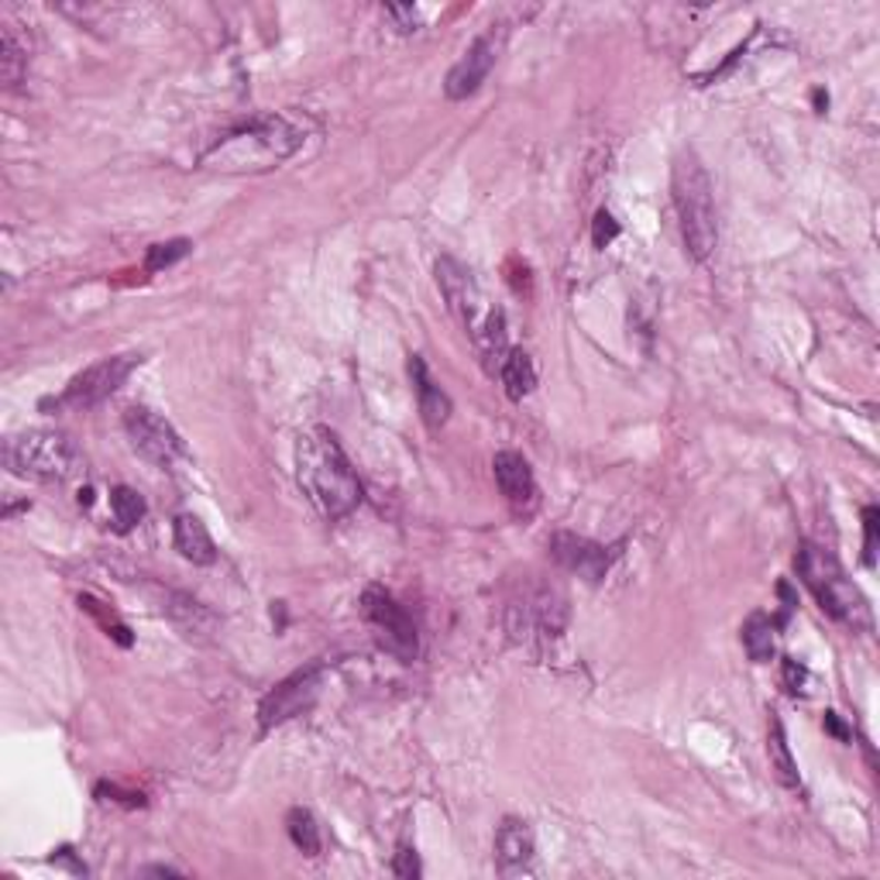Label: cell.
Returning a JSON list of instances; mask_svg holds the SVG:
<instances>
[{"label":"cell","mask_w":880,"mask_h":880,"mask_svg":"<svg viewBox=\"0 0 880 880\" xmlns=\"http://www.w3.org/2000/svg\"><path fill=\"white\" fill-rule=\"evenodd\" d=\"M296 481L327 520H345L361 502V481L340 450L337 437L324 427L300 434L296 441Z\"/></svg>","instance_id":"cell-1"},{"label":"cell","mask_w":880,"mask_h":880,"mask_svg":"<svg viewBox=\"0 0 880 880\" xmlns=\"http://www.w3.org/2000/svg\"><path fill=\"white\" fill-rule=\"evenodd\" d=\"M300 145L303 131L293 121L265 113V118H254L235 128L231 134H224L200 159V165L220 169V173H265V169H275L279 162L296 155Z\"/></svg>","instance_id":"cell-2"},{"label":"cell","mask_w":880,"mask_h":880,"mask_svg":"<svg viewBox=\"0 0 880 880\" xmlns=\"http://www.w3.org/2000/svg\"><path fill=\"white\" fill-rule=\"evenodd\" d=\"M671 196L681 220V238L695 262H705L716 251L719 220H716V193L705 165L695 152H681L671 169Z\"/></svg>","instance_id":"cell-3"},{"label":"cell","mask_w":880,"mask_h":880,"mask_svg":"<svg viewBox=\"0 0 880 880\" xmlns=\"http://www.w3.org/2000/svg\"><path fill=\"white\" fill-rule=\"evenodd\" d=\"M794 567H798L802 582L818 599V606L826 609L833 619L846 622V627H854V630H870L873 627L867 595L846 578L843 564L836 561L833 551L818 547V544H802L798 557H794Z\"/></svg>","instance_id":"cell-4"},{"label":"cell","mask_w":880,"mask_h":880,"mask_svg":"<svg viewBox=\"0 0 880 880\" xmlns=\"http://www.w3.org/2000/svg\"><path fill=\"white\" fill-rule=\"evenodd\" d=\"M4 465L18 475V478H35V481H66L79 471L83 458L79 447L48 427H35L14 434L4 444Z\"/></svg>","instance_id":"cell-5"},{"label":"cell","mask_w":880,"mask_h":880,"mask_svg":"<svg viewBox=\"0 0 880 880\" xmlns=\"http://www.w3.org/2000/svg\"><path fill=\"white\" fill-rule=\"evenodd\" d=\"M141 361H145L141 355H113V358H104V361H97L90 368H83L79 376H73L69 385L63 389L59 400H48L42 406L45 410L48 406H55V410H94L104 400H110V395L128 382V376L134 372Z\"/></svg>","instance_id":"cell-6"},{"label":"cell","mask_w":880,"mask_h":880,"mask_svg":"<svg viewBox=\"0 0 880 880\" xmlns=\"http://www.w3.org/2000/svg\"><path fill=\"white\" fill-rule=\"evenodd\" d=\"M361 616L376 627L382 647L389 650L392 658L413 661L420 654L416 622L410 619V612L400 602H395L385 588H379V585L365 588V595H361Z\"/></svg>","instance_id":"cell-7"},{"label":"cell","mask_w":880,"mask_h":880,"mask_svg":"<svg viewBox=\"0 0 880 880\" xmlns=\"http://www.w3.org/2000/svg\"><path fill=\"white\" fill-rule=\"evenodd\" d=\"M124 434H128L138 458H145L149 465H155L162 471L186 458V447H183V437L176 434V427L149 406H131L124 413Z\"/></svg>","instance_id":"cell-8"},{"label":"cell","mask_w":880,"mask_h":880,"mask_svg":"<svg viewBox=\"0 0 880 880\" xmlns=\"http://www.w3.org/2000/svg\"><path fill=\"white\" fill-rule=\"evenodd\" d=\"M321 681H324V667L314 664V667H303L296 674H290L286 681H279V685L262 698L259 705V723H262V732L290 723L303 713H309L321 695Z\"/></svg>","instance_id":"cell-9"},{"label":"cell","mask_w":880,"mask_h":880,"mask_svg":"<svg viewBox=\"0 0 880 880\" xmlns=\"http://www.w3.org/2000/svg\"><path fill=\"white\" fill-rule=\"evenodd\" d=\"M499 48H502V35L496 28L489 32H481L458 63L450 66L447 79H444V94L447 100H468L481 90V83L489 79V73L496 69V59H499Z\"/></svg>","instance_id":"cell-10"},{"label":"cell","mask_w":880,"mask_h":880,"mask_svg":"<svg viewBox=\"0 0 880 880\" xmlns=\"http://www.w3.org/2000/svg\"><path fill=\"white\" fill-rule=\"evenodd\" d=\"M551 554L554 561L564 567V572H572L578 578H585L588 585H599L606 575H609V567L619 554V547H606V544H595L588 541V536H578V533H554L551 536Z\"/></svg>","instance_id":"cell-11"},{"label":"cell","mask_w":880,"mask_h":880,"mask_svg":"<svg viewBox=\"0 0 880 880\" xmlns=\"http://www.w3.org/2000/svg\"><path fill=\"white\" fill-rule=\"evenodd\" d=\"M437 286L447 300V309L454 314V321H458L468 334L478 330L481 324V296H478V286H475V279L471 272L458 262V259H450V254H444V259H437Z\"/></svg>","instance_id":"cell-12"},{"label":"cell","mask_w":880,"mask_h":880,"mask_svg":"<svg viewBox=\"0 0 880 880\" xmlns=\"http://www.w3.org/2000/svg\"><path fill=\"white\" fill-rule=\"evenodd\" d=\"M492 471H496V486H499L502 499L509 502V509H513L517 517H530L536 502H541L530 461L517 450H499L492 458Z\"/></svg>","instance_id":"cell-13"},{"label":"cell","mask_w":880,"mask_h":880,"mask_svg":"<svg viewBox=\"0 0 880 880\" xmlns=\"http://www.w3.org/2000/svg\"><path fill=\"white\" fill-rule=\"evenodd\" d=\"M533 854H536V843H533L530 822H523V818H502V826L496 833V867H499V873L513 877V873L530 870Z\"/></svg>","instance_id":"cell-14"},{"label":"cell","mask_w":880,"mask_h":880,"mask_svg":"<svg viewBox=\"0 0 880 880\" xmlns=\"http://www.w3.org/2000/svg\"><path fill=\"white\" fill-rule=\"evenodd\" d=\"M410 379L416 389V403H420V416L431 431H441L444 423L450 420V395L431 379L427 365H423L420 355H410Z\"/></svg>","instance_id":"cell-15"},{"label":"cell","mask_w":880,"mask_h":880,"mask_svg":"<svg viewBox=\"0 0 880 880\" xmlns=\"http://www.w3.org/2000/svg\"><path fill=\"white\" fill-rule=\"evenodd\" d=\"M471 337H475V348H478L481 365H486V372L499 376L506 355L513 351V348H509V340H506V314H502V309H486V317H481V324H478V330Z\"/></svg>","instance_id":"cell-16"},{"label":"cell","mask_w":880,"mask_h":880,"mask_svg":"<svg viewBox=\"0 0 880 880\" xmlns=\"http://www.w3.org/2000/svg\"><path fill=\"white\" fill-rule=\"evenodd\" d=\"M173 541H176V551H180L189 564H214V561H217L214 536L207 533V526H204L200 517L180 513L176 523H173Z\"/></svg>","instance_id":"cell-17"},{"label":"cell","mask_w":880,"mask_h":880,"mask_svg":"<svg viewBox=\"0 0 880 880\" xmlns=\"http://www.w3.org/2000/svg\"><path fill=\"white\" fill-rule=\"evenodd\" d=\"M165 612H169V619H173L176 627L183 630V637H189V640H204V637H210V633L217 630V616H214L207 606H200L196 599H189V595H183V591L169 595Z\"/></svg>","instance_id":"cell-18"},{"label":"cell","mask_w":880,"mask_h":880,"mask_svg":"<svg viewBox=\"0 0 880 880\" xmlns=\"http://www.w3.org/2000/svg\"><path fill=\"white\" fill-rule=\"evenodd\" d=\"M499 379H502V389L513 403H520L523 395L533 392L536 385V368H533V358L523 351V348H513L506 355L502 368H499Z\"/></svg>","instance_id":"cell-19"},{"label":"cell","mask_w":880,"mask_h":880,"mask_svg":"<svg viewBox=\"0 0 880 880\" xmlns=\"http://www.w3.org/2000/svg\"><path fill=\"white\" fill-rule=\"evenodd\" d=\"M774 633H778V619H771L768 612H753L743 622V647L753 664H771L774 661Z\"/></svg>","instance_id":"cell-20"},{"label":"cell","mask_w":880,"mask_h":880,"mask_svg":"<svg viewBox=\"0 0 880 880\" xmlns=\"http://www.w3.org/2000/svg\"><path fill=\"white\" fill-rule=\"evenodd\" d=\"M768 757H771V771H774V778H778L784 787H798V784H802V778H798V763H794V757H791L787 736H784V726H781L778 716L771 719V732H768Z\"/></svg>","instance_id":"cell-21"},{"label":"cell","mask_w":880,"mask_h":880,"mask_svg":"<svg viewBox=\"0 0 880 880\" xmlns=\"http://www.w3.org/2000/svg\"><path fill=\"white\" fill-rule=\"evenodd\" d=\"M286 829H290V839L293 846L300 849V854L306 857H321V826H317V818L309 808H293L290 818H286Z\"/></svg>","instance_id":"cell-22"},{"label":"cell","mask_w":880,"mask_h":880,"mask_svg":"<svg viewBox=\"0 0 880 880\" xmlns=\"http://www.w3.org/2000/svg\"><path fill=\"white\" fill-rule=\"evenodd\" d=\"M110 513H113L118 533H128L145 520V499L128 486H118V489H110Z\"/></svg>","instance_id":"cell-23"},{"label":"cell","mask_w":880,"mask_h":880,"mask_svg":"<svg viewBox=\"0 0 880 880\" xmlns=\"http://www.w3.org/2000/svg\"><path fill=\"white\" fill-rule=\"evenodd\" d=\"M24 63H28V48L18 42L14 28L4 24V39H0V73H4V83H8V87H14V83L21 79Z\"/></svg>","instance_id":"cell-24"},{"label":"cell","mask_w":880,"mask_h":880,"mask_svg":"<svg viewBox=\"0 0 880 880\" xmlns=\"http://www.w3.org/2000/svg\"><path fill=\"white\" fill-rule=\"evenodd\" d=\"M193 251V241L186 238H173V241H159L149 248L145 254V272H162L169 265H176L180 259H186V254Z\"/></svg>","instance_id":"cell-25"},{"label":"cell","mask_w":880,"mask_h":880,"mask_svg":"<svg viewBox=\"0 0 880 880\" xmlns=\"http://www.w3.org/2000/svg\"><path fill=\"white\" fill-rule=\"evenodd\" d=\"M79 609H87V612L100 622V627L107 630V637H113L121 647H131V630H128L124 622H121L118 616H113L104 602H97L94 595H79Z\"/></svg>","instance_id":"cell-26"},{"label":"cell","mask_w":880,"mask_h":880,"mask_svg":"<svg viewBox=\"0 0 880 880\" xmlns=\"http://www.w3.org/2000/svg\"><path fill=\"white\" fill-rule=\"evenodd\" d=\"M392 873H395V877H403V880L420 877V857H416V849L400 846V854L392 857Z\"/></svg>","instance_id":"cell-27"},{"label":"cell","mask_w":880,"mask_h":880,"mask_svg":"<svg viewBox=\"0 0 880 880\" xmlns=\"http://www.w3.org/2000/svg\"><path fill=\"white\" fill-rule=\"evenodd\" d=\"M385 14L395 21V32H403V35L416 32V24H420V14H416L413 4H389Z\"/></svg>","instance_id":"cell-28"},{"label":"cell","mask_w":880,"mask_h":880,"mask_svg":"<svg viewBox=\"0 0 880 880\" xmlns=\"http://www.w3.org/2000/svg\"><path fill=\"white\" fill-rule=\"evenodd\" d=\"M612 238H619V224L612 220V214L599 210V214H595V231H591V241H595V248H606Z\"/></svg>","instance_id":"cell-29"},{"label":"cell","mask_w":880,"mask_h":880,"mask_svg":"<svg viewBox=\"0 0 880 880\" xmlns=\"http://www.w3.org/2000/svg\"><path fill=\"white\" fill-rule=\"evenodd\" d=\"M863 530H867V544H863V561L867 564H873V547H877V509L873 506H867L863 509Z\"/></svg>","instance_id":"cell-30"},{"label":"cell","mask_w":880,"mask_h":880,"mask_svg":"<svg viewBox=\"0 0 880 880\" xmlns=\"http://www.w3.org/2000/svg\"><path fill=\"white\" fill-rule=\"evenodd\" d=\"M805 677H808V671L798 664V661H784V685H787V692L794 695V692H802V685H805Z\"/></svg>","instance_id":"cell-31"},{"label":"cell","mask_w":880,"mask_h":880,"mask_svg":"<svg viewBox=\"0 0 880 880\" xmlns=\"http://www.w3.org/2000/svg\"><path fill=\"white\" fill-rule=\"evenodd\" d=\"M97 794H113V802H121L128 808H141V805H145V798H141V794H124L118 784H100Z\"/></svg>","instance_id":"cell-32"},{"label":"cell","mask_w":880,"mask_h":880,"mask_svg":"<svg viewBox=\"0 0 880 880\" xmlns=\"http://www.w3.org/2000/svg\"><path fill=\"white\" fill-rule=\"evenodd\" d=\"M826 729H829V732L836 736V740H843V743L849 740V729H846V726L839 723V716H836V713H826Z\"/></svg>","instance_id":"cell-33"},{"label":"cell","mask_w":880,"mask_h":880,"mask_svg":"<svg viewBox=\"0 0 880 880\" xmlns=\"http://www.w3.org/2000/svg\"><path fill=\"white\" fill-rule=\"evenodd\" d=\"M145 877H183V870H176V867H165V863H155V867H145L141 870Z\"/></svg>","instance_id":"cell-34"},{"label":"cell","mask_w":880,"mask_h":880,"mask_svg":"<svg viewBox=\"0 0 880 880\" xmlns=\"http://www.w3.org/2000/svg\"><path fill=\"white\" fill-rule=\"evenodd\" d=\"M815 107H818V113L829 107V94H822V90H815Z\"/></svg>","instance_id":"cell-35"},{"label":"cell","mask_w":880,"mask_h":880,"mask_svg":"<svg viewBox=\"0 0 880 880\" xmlns=\"http://www.w3.org/2000/svg\"><path fill=\"white\" fill-rule=\"evenodd\" d=\"M90 502H94V492H90V489H83V492H79V506H90Z\"/></svg>","instance_id":"cell-36"}]
</instances>
